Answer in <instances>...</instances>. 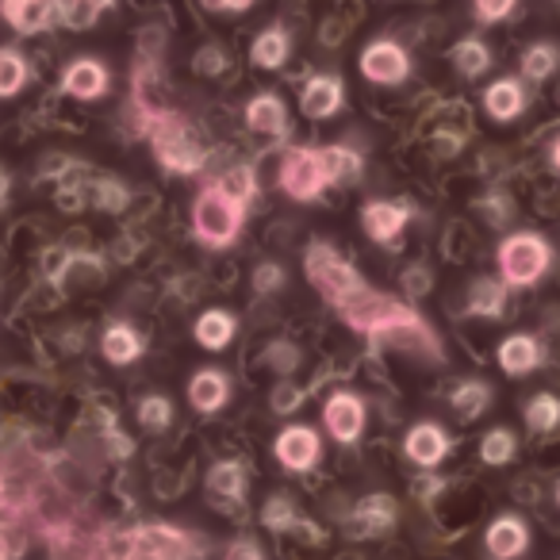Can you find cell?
<instances>
[{
  "mask_svg": "<svg viewBox=\"0 0 560 560\" xmlns=\"http://www.w3.org/2000/svg\"><path fill=\"white\" fill-rule=\"evenodd\" d=\"M557 62H560V50L552 43H534V47L522 55V73L529 81H549L557 73Z\"/></svg>",
  "mask_w": 560,
  "mask_h": 560,
  "instance_id": "obj_26",
  "label": "cell"
},
{
  "mask_svg": "<svg viewBox=\"0 0 560 560\" xmlns=\"http://www.w3.org/2000/svg\"><path fill=\"white\" fill-rule=\"evenodd\" d=\"M272 453H277V460L289 468V472H307V468L319 460V434H315L312 427H289L277 438Z\"/></svg>",
  "mask_w": 560,
  "mask_h": 560,
  "instance_id": "obj_9",
  "label": "cell"
},
{
  "mask_svg": "<svg viewBox=\"0 0 560 560\" xmlns=\"http://www.w3.org/2000/svg\"><path fill=\"white\" fill-rule=\"evenodd\" d=\"M300 108L312 119H330L338 108H342V81L323 73V78H312L304 85V96H300Z\"/></svg>",
  "mask_w": 560,
  "mask_h": 560,
  "instance_id": "obj_13",
  "label": "cell"
},
{
  "mask_svg": "<svg viewBox=\"0 0 560 560\" xmlns=\"http://www.w3.org/2000/svg\"><path fill=\"white\" fill-rule=\"evenodd\" d=\"M300 396H304V392H296V388H277V396H272L277 404H272V407H277V411H296Z\"/></svg>",
  "mask_w": 560,
  "mask_h": 560,
  "instance_id": "obj_40",
  "label": "cell"
},
{
  "mask_svg": "<svg viewBox=\"0 0 560 560\" xmlns=\"http://www.w3.org/2000/svg\"><path fill=\"white\" fill-rule=\"evenodd\" d=\"M246 200L249 196L234 192L226 180L219 185H208L200 192L192 208V226L208 246H226V242L238 238L242 231V215H246Z\"/></svg>",
  "mask_w": 560,
  "mask_h": 560,
  "instance_id": "obj_3",
  "label": "cell"
},
{
  "mask_svg": "<svg viewBox=\"0 0 560 560\" xmlns=\"http://www.w3.org/2000/svg\"><path fill=\"white\" fill-rule=\"evenodd\" d=\"M514 450H518V442H514V434L506 427H495V430H488L483 434V442H480V457H483V465H506V460L514 457Z\"/></svg>",
  "mask_w": 560,
  "mask_h": 560,
  "instance_id": "obj_29",
  "label": "cell"
},
{
  "mask_svg": "<svg viewBox=\"0 0 560 560\" xmlns=\"http://www.w3.org/2000/svg\"><path fill=\"white\" fill-rule=\"evenodd\" d=\"M537 365H541V342L534 335H511L499 346V369L506 376H526Z\"/></svg>",
  "mask_w": 560,
  "mask_h": 560,
  "instance_id": "obj_14",
  "label": "cell"
},
{
  "mask_svg": "<svg viewBox=\"0 0 560 560\" xmlns=\"http://www.w3.org/2000/svg\"><path fill=\"white\" fill-rule=\"evenodd\" d=\"M0 16L16 32H47L55 20H62V0H0Z\"/></svg>",
  "mask_w": 560,
  "mask_h": 560,
  "instance_id": "obj_8",
  "label": "cell"
},
{
  "mask_svg": "<svg viewBox=\"0 0 560 560\" xmlns=\"http://www.w3.org/2000/svg\"><path fill=\"white\" fill-rule=\"evenodd\" d=\"M361 158L346 147H296L284 154L280 162V188L292 196V200H315L327 185L342 177H358Z\"/></svg>",
  "mask_w": 560,
  "mask_h": 560,
  "instance_id": "obj_2",
  "label": "cell"
},
{
  "mask_svg": "<svg viewBox=\"0 0 560 560\" xmlns=\"http://www.w3.org/2000/svg\"><path fill=\"white\" fill-rule=\"evenodd\" d=\"M211 9H226V12H242V9H249L254 0H208Z\"/></svg>",
  "mask_w": 560,
  "mask_h": 560,
  "instance_id": "obj_41",
  "label": "cell"
},
{
  "mask_svg": "<svg viewBox=\"0 0 560 560\" xmlns=\"http://www.w3.org/2000/svg\"><path fill=\"white\" fill-rule=\"evenodd\" d=\"M226 376L215 373V369H200V373L192 376V384H188V399L196 404V411H219V407L226 404Z\"/></svg>",
  "mask_w": 560,
  "mask_h": 560,
  "instance_id": "obj_20",
  "label": "cell"
},
{
  "mask_svg": "<svg viewBox=\"0 0 560 560\" xmlns=\"http://www.w3.org/2000/svg\"><path fill=\"white\" fill-rule=\"evenodd\" d=\"M208 491H211V499L223 506L238 503L242 491H246V468H242V460H219L208 472Z\"/></svg>",
  "mask_w": 560,
  "mask_h": 560,
  "instance_id": "obj_17",
  "label": "cell"
},
{
  "mask_svg": "<svg viewBox=\"0 0 560 560\" xmlns=\"http://www.w3.org/2000/svg\"><path fill=\"white\" fill-rule=\"evenodd\" d=\"M514 9V0H476V16L483 24H495V20H506Z\"/></svg>",
  "mask_w": 560,
  "mask_h": 560,
  "instance_id": "obj_37",
  "label": "cell"
},
{
  "mask_svg": "<svg viewBox=\"0 0 560 560\" xmlns=\"http://www.w3.org/2000/svg\"><path fill=\"white\" fill-rule=\"evenodd\" d=\"M557 503H560V488H557Z\"/></svg>",
  "mask_w": 560,
  "mask_h": 560,
  "instance_id": "obj_45",
  "label": "cell"
},
{
  "mask_svg": "<svg viewBox=\"0 0 560 560\" xmlns=\"http://www.w3.org/2000/svg\"><path fill=\"white\" fill-rule=\"evenodd\" d=\"M93 200H96V208H108V211H119V208H127V188L119 185V180H96L93 185Z\"/></svg>",
  "mask_w": 560,
  "mask_h": 560,
  "instance_id": "obj_35",
  "label": "cell"
},
{
  "mask_svg": "<svg viewBox=\"0 0 560 560\" xmlns=\"http://www.w3.org/2000/svg\"><path fill=\"white\" fill-rule=\"evenodd\" d=\"M411 62H407V50L396 47L392 39H376L361 50V73L376 85H399L407 78Z\"/></svg>",
  "mask_w": 560,
  "mask_h": 560,
  "instance_id": "obj_7",
  "label": "cell"
},
{
  "mask_svg": "<svg viewBox=\"0 0 560 560\" xmlns=\"http://www.w3.org/2000/svg\"><path fill=\"white\" fill-rule=\"evenodd\" d=\"M154 154H158V162H162L165 170H173V173H196V170H203V162H208V158H203V150L188 139L185 124H180L177 116H158Z\"/></svg>",
  "mask_w": 560,
  "mask_h": 560,
  "instance_id": "obj_6",
  "label": "cell"
},
{
  "mask_svg": "<svg viewBox=\"0 0 560 560\" xmlns=\"http://www.w3.org/2000/svg\"><path fill=\"white\" fill-rule=\"evenodd\" d=\"M226 560H261V549H257L254 541H234L231 549H226Z\"/></svg>",
  "mask_w": 560,
  "mask_h": 560,
  "instance_id": "obj_39",
  "label": "cell"
},
{
  "mask_svg": "<svg viewBox=\"0 0 560 560\" xmlns=\"http://www.w3.org/2000/svg\"><path fill=\"white\" fill-rule=\"evenodd\" d=\"M249 55H254V62L261 66V70H280L284 58H289V35L280 32V27H269V32L257 35Z\"/></svg>",
  "mask_w": 560,
  "mask_h": 560,
  "instance_id": "obj_24",
  "label": "cell"
},
{
  "mask_svg": "<svg viewBox=\"0 0 560 560\" xmlns=\"http://www.w3.org/2000/svg\"><path fill=\"white\" fill-rule=\"evenodd\" d=\"M231 338H234V315L203 312L200 319H196V342H200L203 350H223V346H231Z\"/></svg>",
  "mask_w": 560,
  "mask_h": 560,
  "instance_id": "obj_23",
  "label": "cell"
},
{
  "mask_svg": "<svg viewBox=\"0 0 560 560\" xmlns=\"http://www.w3.org/2000/svg\"><path fill=\"white\" fill-rule=\"evenodd\" d=\"M223 66H226V55L219 47H208L196 55V70L200 73H223Z\"/></svg>",
  "mask_w": 560,
  "mask_h": 560,
  "instance_id": "obj_38",
  "label": "cell"
},
{
  "mask_svg": "<svg viewBox=\"0 0 560 560\" xmlns=\"http://www.w3.org/2000/svg\"><path fill=\"white\" fill-rule=\"evenodd\" d=\"M350 522H353V534H384L396 522V503H392V495H369L358 503Z\"/></svg>",
  "mask_w": 560,
  "mask_h": 560,
  "instance_id": "obj_19",
  "label": "cell"
},
{
  "mask_svg": "<svg viewBox=\"0 0 560 560\" xmlns=\"http://www.w3.org/2000/svg\"><path fill=\"white\" fill-rule=\"evenodd\" d=\"M404 453L415 465L434 468V465H442V457L450 453V434H445L438 422H419V427H411V434H407Z\"/></svg>",
  "mask_w": 560,
  "mask_h": 560,
  "instance_id": "obj_11",
  "label": "cell"
},
{
  "mask_svg": "<svg viewBox=\"0 0 560 560\" xmlns=\"http://www.w3.org/2000/svg\"><path fill=\"white\" fill-rule=\"evenodd\" d=\"M483 545H488V552L495 560H514L526 552L529 545V529L522 518H514V514H503V518H495L488 526V537H483Z\"/></svg>",
  "mask_w": 560,
  "mask_h": 560,
  "instance_id": "obj_12",
  "label": "cell"
},
{
  "mask_svg": "<svg viewBox=\"0 0 560 560\" xmlns=\"http://www.w3.org/2000/svg\"><path fill=\"white\" fill-rule=\"evenodd\" d=\"M139 422L147 430H165L173 422V404L165 396H147L139 404Z\"/></svg>",
  "mask_w": 560,
  "mask_h": 560,
  "instance_id": "obj_34",
  "label": "cell"
},
{
  "mask_svg": "<svg viewBox=\"0 0 560 560\" xmlns=\"http://www.w3.org/2000/svg\"><path fill=\"white\" fill-rule=\"evenodd\" d=\"M411 292H427V284H422V269L411 272Z\"/></svg>",
  "mask_w": 560,
  "mask_h": 560,
  "instance_id": "obj_42",
  "label": "cell"
},
{
  "mask_svg": "<svg viewBox=\"0 0 560 560\" xmlns=\"http://www.w3.org/2000/svg\"><path fill=\"white\" fill-rule=\"evenodd\" d=\"M491 404V388L483 381H465L453 392V407H457L460 419H480Z\"/></svg>",
  "mask_w": 560,
  "mask_h": 560,
  "instance_id": "obj_27",
  "label": "cell"
},
{
  "mask_svg": "<svg viewBox=\"0 0 560 560\" xmlns=\"http://www.w3.org/2000/svg\"><path fill=\"white\" fill-rule=\"evenodd\" d=\"M27 81V62L16 50H0V96H16Z\"/></svg>",
  "mask_w": 560,
  "mask_h": 560,
  "instance_id": "obj_31",
  "label": "cell"
},
{
  "mask_svg": "<svg viewBox=\"0 0 560 560\" xmlns=\"http://www.w3.org/2000/svg\"><path fill=\"white\" fill-rule=\"evenodd\" d=\"M246 124L261 135H284V127H289V112H284V104H280L277 96L265 93L246 108Z\"/></svg>",
  "mask_w": 560,
  "mask_h": 560,
  "instance_id": "obj_21",
  "label": "cell"
},
{
  "mask_svg": "<svg viewBox=\"0 0 560 560\" xmlns=\"http://www.w3.org/2000/svg\"><path fill=\"white\" fill-rule=\"evenodd\" d=\"M0 560H9V541H4V534H0Z\"/></svg>",
  "mask_w": 560,
  "mask_h": 560,
  "instance_id": "obj_44",
  "label": "cell"
},
{
  "mask_svg": "<svg viewBox=\"0 0 560 560\" xmlns=\"http://www.w3.org/2000/svg\"><path fill=\"white\" fill-rule=\"evenodd\" d=\"M116 0H62V24L66 27H89L96 24L104 9H112Z\"/></svg>",
  "mask_w": 560,
  "mask_h": 560,
  "instance_id": "obj_30",
  "label": "cell"
},
{
  "mask_svg": "<svg viewBox=\"0 0 560 560\" xmlns=\"http://www.w3.org/2000/svg\"><path fill=\"white\" fill-rule=\"evenodd\" d=\"M552 165H557V170H560V139L552 142Z\"/></svg>",
  "mask_w": 560,
  "mask_h": 560,
  "instance_id": "obj_43",
  "label": "cell"
},
{
  "mask_svg": "<svg viewBox=\"0 0 560 560\" xmlns=\"http://www.w3.org/2000/svg\"><path fill=\"white\" fill-rule=\"evenodd\" d=\"M280 284H284V269L280 265H257V272H254V289L257 292H277Z\"/></svg>",
  "mask_w": 560,
  "mask_h": 560,
  "instance_id": "obj_36",
  "label": "cell"
},
{
  "mask_svg": "<svg viewBox=\"0 0 560 560\" xmlns=\"http://www.w3.org/2000/svg\"><path fill=\"white\" fill-rule=\"evenodd\" d=\"M89 560H188V537L173 526H139L108 537Z\"/></svg>",
  "mask_w": 560,
  "mask_h": 560,
  "instance_id": "obj_4",
  "label": "cell"
},
{
  "mask_svg": "<svg viewBox=\"0 0 560 560\" xmlns=\"http://www.w3.org/2000/svg\"><path fill=\"white\" fill-rule=\"evenodd\" d=\"M261 518H265V526H269V529H277V534H280V529L304 526V522H300V514H296V506H292L284 495H272L269 503H265Z\"/></svg>",
  "mask_w": 560,
  "mask_h": 560,
  "instance_id": "obj_33",
  "label": "cell"
},
{
  "mask_svg": "<svg viewBox=\"0 0 560 560\" xmlns=\"http://www.w3.org/2000/svg\"><path fill=\"white\" fill-rule=\"evenodd\" d=\"M522 108H526V93H522V85L511 78L495 81V85H488V93H483V112H488L491 119H499V124L522 116Z\"/></svg>",
  "mask_w": 560,
  "mask_h": 560,
  "instance_id": "obj_18",
  "label": "cell"
},
{
  "mask_svg": "<svg viewBox=\"0 0 560 560\" xmlns=\"http://www.w3.org/2000/svg\"><path fill=\"white\" fill-rule=\"evenodd\" d=\"M552 249L541 234H511V238L499 246V272H503L506 284H537V280L549 272Z\"/></svg>",
  "mask_w": 560,
  "mask_h": 560,
  "instance_id": "obj_5",
  "label": "cell"
},
{
  "mask_svg": "<svg viewBox=\"0 0 560 560\" xmlns=\"http://www.w3.org/2000/svg\"><path fill=\"white\" fill-rule=\"evenodd\" d=\"M361 219H365V234L373 242H392L407 226V211L399 208V203H388V200L365 203Z\"/></svg>",
  "mask_w": 560,
  "mask_h": 560,
  "instance_id": "obj_16",
  "label": "cell"
},
{
  "mask_svg": "<svg viewBox=\"0 0 560 560\" xmlns=\"http://www.w3.org/2000/svg\"><path fill=\"white\" fill-rule=\"evenodd\" d=\"M62 89L70 96H78V101H96V96L108 89V73H104V66L93 62V58H78V62L66 70Z\"/></svg>",
  "mask_w": 560,
  "mask_h": 560,
  "instance_id": "obj_15",
  "label": "cell"
},
{
  "mask_svg": "<svg viewBox=\"0 0 560 560\" xmlns=\"http://www.w3.org/2000/svg\"><path fill=\"white\" fill-rule=\"evenodd\" d=\"M304 269H307V280L342 312V319L350 323V327L365 330V335H373V338H384V342H388V338L422 342L427 353H438V338L427 330V323L407 304L369 289L365 280H361V272L353 269V265H346L330 246H323V242L307 246Z\"/></svg>",
  "mask_w": 560,
  "mask_h": 560,
  "instance_id": "obj_1",
  "label": "cell"
},
{
  "mask_svg": "<svg viewBox=\"0 0 560 560\" xmlns=\"http://www.w3.org/2000/svg\"><path fill=\"white\" fill-rule=\"evenodd\" d=\"M453 66H457L465 78H480V73L491 66V50L483 47L480 39H465L453 47Z\"/></svg>",
  "mask_w": 560,
  "mask_h": 560,
  "instance_id": "obj_28",
  "label": "cell"
},
{
  "mask_svg": "<svg viewBox=\"0 0 560 560\" xmlns=\"http://www.w3.org/2000/svg\"><path fill=\"white\" fill-rule=\"evenodd\" d=\"M323 422H327V430L338 438V442H358L361 430H365V404H361L358 396H350V392H338V396H330V404L323 407Z\"/></svg>",
  "mask_w": 560,
  "mask_h": 560,
  "instance_id": "obj_10",
  "label": "cell"
},
{
  "mask_svg": "<svg viewBox=\"0 0 560 560\" xmlns=\"http://www.w3.org/2000/svg\"><path fill=\"white\" fill-rule=\"evenodd\" d=\"M101 350H104V358H108L112 365H127V361H135L142 353V338L135 335L127 323H116V327L104 330Z\"/></svg>",
  "mask_w": 560,
  "mask_h": 560,
  "instance_id": "obj_22",
  "label": "cell"
},
{
  "mask_svg": "<svg viewBox=\"0 0 560 560\" xmlns=\"http://www.w3.org/2000/svg\"><path fill=\"white\" fill-rule=\"evenodd\" d=\"M526 422L534 430H557V422H560V399L549 396V392L534 396L526 404Z\"/></svg>",
  "mask_w": 560,
  "mask_h": 560,
  "instance_id": "obj_32",
  "label": "cell"
},
{
  "mask_svg": "<svg viewBox=\"0 0 560 560\" xmlns=\"http://www.w3.org/2000/svg\"><path fill=\"white\" fill-rule=\"evenodd\" d=\"M503 284H495V280H476L472 284V296H468V312L480 315V319H499L503 315Z\"/></svg>",
  "mask_w": 560,
  "mask_h": 560,
  "instance_id": "obj_25",
  "label": "cell"
}]
</instances>
